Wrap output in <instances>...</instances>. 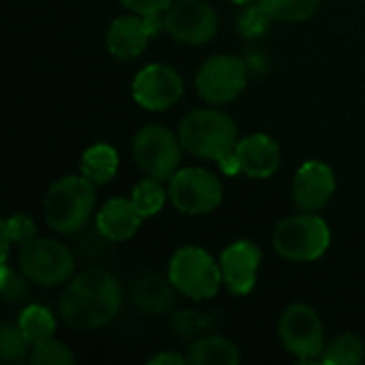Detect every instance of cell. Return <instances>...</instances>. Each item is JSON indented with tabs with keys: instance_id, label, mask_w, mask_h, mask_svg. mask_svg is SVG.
Listing matches in <instances>:
<instances>
[{
	"instance_id": "1",
	"label": "cell",
	"mask_w": 365,
	"mask_h": 365,
	"mask_svg": "<svg viewBox=\"0 0 365 365\" xmlns=\"http://www.w3.org/2000/svg\"><path fill=\"white\" fill-rule=\"evenodd\" d=\"M122 308V289L113 274L90 267L75 276L58 302L62 321L77 331L111 323Z\"/></svg>"
},
{
	"instance_id": "2",
	"label": "cell",
	"mask_w": 365,
	"mask_h": 365,
	"mask_svg": "<svg viewBox=\"0 0 365 365\" xmlns=\"http://www.w3.org/2000/svg\"><path fill=\"white\" fill-rule=\"evenodd\" d=\"M178 137L188 154L220 163L235 152L237 126L220 109H195L184 115Z\"/></svg>"
},
{
	"instance_id": "3",
	"label": "cell",
	"mask_w": 365,
	"mask_h": 365,
	"mask_svg": "<svg viewBox=\"0 0 365 365\" xmlns=\"http://www.w3.org/2000/svg\"><path fill=\"white\" fill-rule=\"evenodd\" d=\"M94 186L96 184H92L86 175H66L53 182L43 203L47 225L62 235L83 229L96 205Z\"/></svg>"
},
{
	"instance_id": "4",
	"label": "cell",
	"mask_w": 365,
	"mask_h": 365,
	"mask_svg": "<svg viewBox=\"0 0 365 365\" xmlns=\"http://www.w3.org/2000/svg\"><path fill=\"white\" fill-rule=\"evenodd\" d=\"M331 244L329 225L312 214H295L278 222L274 231V248L276 252L295 263H310L321 259Z\"/></svg>"
},
{
	"instance_id": "5",
	"label": "cell",
	"mask_w": 365,
	"mask_h": 365,
	"mask_svg": "<svg viewBox=\"0 0 365 365\" xmlns=\"http://www.w3.org/2000/svg\"><path fill=\"white\" fill-rule=\"evenodd\" d=\"M169 284L190 299H210L222 284L220 263L199 246H182L171 255Z\"/></svg>"
},
{
	"instance_id": "6",
	"label": "cell",
	"mask_w": 365,
	"mask_h": 365,
	"mask_svg": "<svg viewBox=\"0 0 365 365\" xmlns=\"http://www.w3.org/2000/svg\"><path fill=\"white\" fill-rule=\"evenodd\" d=\"M182 141L163 124H148L133 137V158L137 167L156 180H169L182 163Z\"/></svg>"
},
{
	"instance_id": "7",
	"label": "cell",
	"mask_w": 365,
	"mask_h": 365,
	"mask_svg": "<svg viewBox=\"0 0 365 365\" xmlns=\"http://www.w3.org/2000/svg\"><path fill=\"white\" fill-rule=\"evenodd\" d=\"M21 274L41 287H58L71 280L75 272V259L71 250L53 240H32L21 246L19 252Z\"/></svg>"
},
{
	"instance_id": "8",
	"label": "cell",
	"mask_w": 365,
	"mask_h": 365,
	"mask_svg": "<svg viewBox=\"0 0 365 365\" xmlns=\"http://www.w3.org/2000/svg\"><path fill=\"white\" fill-rule=\"evenodd\" d=\"M169 197L182 214H210L222 201V184L212 171L201 167L178 169L169 178Z\"/></svg>"
},
{
	"instance_id": "9",
	"label": "cell",
	"mask_w": 365,
	"mask_h": 365,
	"mask_svg": "<svg viewBox=\"0 0 365 365\" xmlns=\"http://www.w3.org/2000/svg\"><path fill=\"white\" fill-rule=\"evenodd\" d=\"M280 340L302 361H312L325 351V327L321 317L306 304L289 306L280 317Z\"/></svg>"
},
{
	"instance_id": "10",
	"label": "cell",
	"mask_w": 365,
	"mask_h": 365,
	"mask_svg": "<svg viewBox=\"0 0 365 365\" xmlns=\"http://www.w3.org/2000/svg\"><path fill=\"white\" fill-rule=\"evenodd\" d=\"M248 71L237 56H212L201 64L195 77L197 92L212 105H225L237 98L246 88Z\"/></svg>"
},
{
	"instance_id": "11",
	"label": "cell",
	"mask_w": 365,
	"mask_h": 365,
	"mask_svg": "<svg viewBox=\"0 0 365 365\" xmlns=\"http://www.w3.org/2000/svg\"><path fill=\"white\" fill-rule=\"evenodd\" d=\"M165 30L182 45H205L218 32V15L203 0H175L165 11Z\"/></svg>"
},
{
	"instance_id": "12",
	"label": "cell",
	"mask_w": 365,
	"mask_h": 365,
	"mask_svg": "<svg viewBox=\"0 0 365 365\" xmlns=\"http://www.w3.org/2000/svg\"><path fill=\"white\" fill-rule=\"evenodd\" d=\"M184 94L180 73L167 64H148L133 79V98L148 111H165Z\"/></svg>"
},
{
	"instance_id": "13",
	"label": "cell",
	"mask_w": 365,
	"mask_h": 365,
	"mask_svg": "<svg viewBox=\"0 0 365 365\" xmlns=\"http://www.w3.org/2000/svg\"><path fill=\"white\" fill-rule=\"evenodd\" d=\"M165 28V15H124L115 17L107 30V49L118 60L139 58L152 34Z\"/></svg>"
},
{
	"instance_id": "14",
	"label": "cell",
	"mask_w": 365,
	"mask_h": 365,
	"mask_svg": "<svg viewBox=\"0 0 365 365\" xmlns=\"http://www.w3.org/2000/svg\"><path fill=\"white\" fill-rule=\"evenodd\" d=\"M336 192V175L329 165L321 160L304 163L293 180V203L302 212L317 214Z\"/></svg>"
},
{
	"instance_id": "15",
	"label": "cell",
	"mask_w": 365,
	"mask_h": 365,
	"mask_svg": "<svg viewBox=\"0 0 365 365\" xmlns=\"http://www.w3.org/2000/svg\"><path fill=\"white\" fill-rule=\"evenodd\" d=\"M218 263H220L225 287L233 295H248L257 284L261 250L252 242L240 240L222 250Z\"/></svg>"
},
{
	"instance_id": "16",
	"label": "cell",
	"mask_w": 365,
	"mask_h": 365,
	"mask_svg": "<svg viewBox=\"0 0 365 365\" xmlns=\"http://www.w3.org/2000/svg\"><path fill=\"white\" fill-rule=\"evenodd\" d=\"M235 160L240 165V171L246 173L248 178L265 180L278 171L282 163V154H280L278 143L272 137L263 133H255L237 141Z\"/></svg>"
},
{
	"instance_id": "17",
	"label": "cell",
	"mask_w": 365,
	"mask_h": 365,
	"mask_svg": "<svg viewBox=\"0 0 365 365\" xmlns=\"http://www.w3.org/2000/svg\"><path fill=\"white\" fill-rule=\"evenodd\" d=\"M143 216L137 212L130 199H109L96 214V227L101 235L111 242H126L130 240L139 227Z\"/></svg>"
},
{
	"instance_id": "18",
	"label": "cell",
	"mask_w": 365,
	"mask_h": 365,
	"mask_svg": "<svg viewBox=\"0 0 365 365\" xmlns=\"http://www.w3.org/2000/svg\"><path fill=\"white\" fill-rule=\"evenodd\" d=\"M188 361L195 365H235L242 361L240 349L222 336H205L188 349Z\"/></svg>"
},
{
	"instance_id": "19",
	"label": "cell",
	"mask_w": 365,
	"mask_h": 365,
	"mask_svg": "<svg viewBox=\"0 0 365 365\" xmlns=\"http://www.w3.org/2000/svg\"><path fill=\"white\" fill-rule=\"evenodd\" d=\"M118 163V152L109 143H96L81 156V175H86L96 186H103L115 178Z\"/></svg>"
},
{
	"instance_id": "20",
	"label": "cell",
	"mask_w": 365,
	"mask_h": 365,
	"mask_svg": "<svg viewBox=\"0 0 365 365\" xmlns=\"http://www.w3.org/2000/svg\"><path fill=\"white\" fill-rule=\"evenodd\" d=\"M17 325L30 346H34L47 338H53V331H56V319H53L51 310H47L45 306H38V304L24 308Z\"/></svg>"
},
{
	"instance_id": "21",
	"label": "cell",
	"mask_w": 365,
	"mask_h": 365,
	"mask_svg": "<svg viewBox=\"0 0 365 365\" xmlns=\"http://www.w3.org/2000/svg\"><path fill=\"white\" fill-rule=\"evenodd\" d=\"M365 359L364 342L355 334L338 336L321 355V364L325 365H357Z\"/></svg>"
},
{
	"instance_id": "22",
	"label": "cell",
	"mask_w": 365,
	"mask_h": 365,
	"mask_svg": "<svg viewBox=\"0 0 365 365\" xmlns=\"http://www.w3.org/2000/svg\"><path fill=\"white\" fill-rule=\"evenodd\" d=\"M263 11L276 21H304L312 17L321 0H259Z\"/></svg>"
},
{
	"instance_id": "23",
	"label": "cell",
	"mask_w": 365,
	"mask_h": 365,
	"mask_svg": "<svg viewBox=\"0 0 365 365\" xmlns=\"http://www.w3.org/2000/svg\"><path fill=\"white\" fill-rule=\"evenodd\" d=\"M165 199H167V192H165L160 180L150 178V175H148L143 182H139V184L133 188V195H130L133 205L137 207V212H139L143 218L156 216V214L163 210Z\"/></svg>"
},
{
	"instance_id": "24",
	"label": "cell",
	"mask_w": 365,
	"mask_h": 365,
	"mask_svg": "<svg viewBox=\"0 0 365 365\" xmlns=\"http://www.w3.org/2000/svg\"><path fill=\"white\" fill-rule=\"evenodd\" d=\"M28 364L32 365H73L75 355L66 344H62L56 338H47L30 349Z\"/></svg>"
},
{
	"instance_id": "25",
	"label": "cell",
	"mask_w": 365,
	"mask_h": 365,
	"mask_svg": "<svg viewBox=\"0 0 365 365\" xmlns=\"http://www.w3.org/2000/svg\"><path fill=\"white\" fill-rule=\"evenodd\" d=\"M30 344L24 338L19 325L4 323L0 327V357L4 361H24L28 359Z\"/></svg>"
},
{
	"instance_id": "26",
	"label": "cell",
	"mask_w": 365,
	"mask_h": 365,
	"mask_svg": "<svg viewBox=\"0 0 365 365\" xmlns=\"http://www.w3.org/2000/svg\"><path fill=\"white\" fill-rule=\"evenodd\" d=\"M0 229H4L9 233L13 244H21V246L32 242L34 233H36V225H34V220L28 214H13V216H9L6 220H2Z\"/></svg>"
},
{
	"instance_id": "27",
	"label": "cell",
	"mask_w": 365,
	"mask_h": 365,
	"mask_svg": "<svg viewBox=\"0 0 365 365\" xmlns=\"http://www.w3.org/2000/svg\"><path fill=\"white\" fill-rule=\"evenodd\" d=\"M0 291L6 302H21L28 295V284L26 280L13 272L6 263H2V280H0Z\"/></svg>"
},
{
	"instance_id": "28",
	"label": "cell",
	"mask_w": 365,
	"mask_h": 365,
	"mask_svg": "<svg viewBox=\"0 0 365 365\" xmlns=\"http://www.w3.org/2000/svg\"><path fill=\"white\" fill-rule=\"evenodd\" d=\"M130 13L137 15H165V11L173 4V0H120Z\"/></svg>"
},
{
	"instance_id": "29",
	"label": "cell",
	"mask_w": 365,
	"mask_h": 365,
	"mask_svg": "<svg viewBox=\"0 0 365 365\" xmlns=\"http://www.w3.org/2000/svg\"><path fill=\"white\" fill-rule=\"evenodd\" d=\"M188 361V357H184V355H178V353H171V351H165V353H158V355H154L148 364L150 365H182Z\"/></svg>"
},
{
	"instance_id": "30",
	"label": "cell",
	"mask_w": 365,
	"mask_h": 365,
	"mask_svg": "<svg viewBox=\"0 0 365 365\" xmlns=\"http://www.w3.org/2000/svg\"><path fill=\"white\" fill-rule=\"evenodd\" d=\"M229 2H233V4H250L255 0H229Z\"/></svg>"
}]
</instances>
